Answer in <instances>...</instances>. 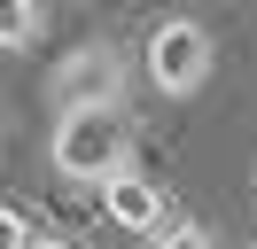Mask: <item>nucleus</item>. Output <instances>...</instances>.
<instances>
[{"mask_svg":"<svg viewBox=\"0 0 257 249\" xmlns=\"http://www.w3.org/2000/svg\"><path fill=\"white\" fill-rule=\"evenodd\" d=\"M125 86H133V70H125V55H117V39H101V31L78 39L47 70L55 117H125Z\"/></svg>","mask_w":257,"mask_h":249,"instance_id":"nucleus-1","label":"nucleus"},{"mask_svg":"<svg viewBox=\"0 0 257 249\" xmlns=\"http://www.w3.org/2000/svg\"><path fill=\"white\" fill-rule=\"evenodd\" d=\"M133 133L141 125H125V117H55L47 164L78 187H109V179L133 171Z\"/></svg>","mask_w":257,"mask_h":249,"instance_id":"nucleus-2","label":"nucleus"},{"mask_svg":"<svg viewBox=\"0 0 257 249\" xmlns=\"http://www.w3.org/2000/svg\"><path fill=\"white\" fill-rule=\"evenodd\" d=\"M210 24L203 16H164V24H148V47H141V70L148 86L164 93V101H195V93L210 86Z\"/></svg>","mask_w":257,"mask_h":249,"instance_id":"nucleus-3","label":"nucleus"},{"mask_svg":"<svg viewBox=\"0 0 257 249\" xmlns=\"http://www.w3.org/2000/svg\"><path fill=\"white\" fill-rule=\"evenodd\" d=\"M101 218H109L117 233H141V241H156L164 226H172V195H164L156 179H141V171H125V179H109L101 187Z\"/></svg>","mask_w":257,"mask_h":249,"instance_id":"nucleus-4","label":"nucleus"},{"mask_svg":"<svg viewBox=\"0 0 257 249\" xmlns=\"http://www.w3.org/2000/svg\"><path fill=\"white\" fill-rule=\"evenodd\" d=\"M39 39H47V8L39 0H0V47L8 55H32Z\"/></svg>","mask_w":257,"mask_h":249,"instance_id":"nucleus-5","label":"nucleus"},{"mask_svg":"<svg viewBox=\"0 0 257 249\" xmlns=\"http://www.w3.org/2000/svg\"><path fill=\"white\" fill-rule=\"evenodd\" d=\"M148 249H218V233H210L203 218H172V226H164Z\"/></svg>","mask_w":257,"mask_h":249,"instance_id":"nucleus-6","label":"nucleus"},{"mask_svg":"<svg viewBox=\"0 0 257 249\" xmlns=\"http://www.w3.org/2000/svg\"><path fill=\"white\" fill-rule=\"evenodd\" d=\"M32 241H39V226L16 210V202H0V249H32Z\"/></svg>","mask_w":257,"mask_h":249,"instance_id":"nucleus-7","label":"nucleus"},{"mask_svg":"<svg viewBox=\"0 0 257 249\" xmlns=\"http://www.w3.org/2000/svg\"><path fill=\"white\" fill-rule=\"evenodd\" d=\"M32 249H78V241H70V233H39Z\"/></svg>","mask_w":257,"mask_h":249,"instance_id":"nucleus-8","label":"nucleus"},{"mask_svg":"<svg viewBox=\"0 0 257 249\" xmlns=\"http://www.w3.org/2000/svg\"><path fill=\"white\" fill-rule=\"evenodd\" d=\"M0 125H8V101H0Z\"/></svg>","mask_w":257,"mask_h":249,"instance_id":"nucleus-9","label":"nucleus"},{"mask_svg":"<svg viewBox=\"0 0 257 249\" xmlns=\"http://www.w3.org/2000/svg\"><path fill=\"white\" fill-rule=\"evenodd\" d=\"M249 202H257V187H249Z\"/></svg>","mask_w":257,"mask_h":249,"instance_id":"nucleus-10","label":"nucleus"}]
</instances>
